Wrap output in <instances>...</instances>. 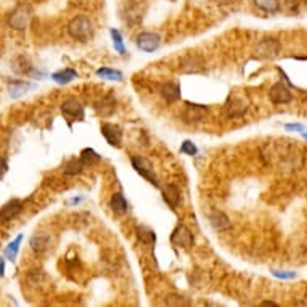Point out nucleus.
Instances as JSON below:
<instances>
[{"mask_svg": "<svg viewBox=\"0 0 307 307\" xmlns=\"http://www.w3.org/2000/svg\"><path fill=\"white\" fill-rule=\"evenodd\" d=\"M32 86H29L24 80H12L8 82V88H10V96L12 98H20L21 95H24L29 88Z\"/></svg>", "mask_w": 307, "mask_h": 307, "instance_id": "aec40b11", "label": "nucleus"}, {"mask_svg": "<svg viewBox=\"0 0 307 307\" xmlns=\"http://www.w3.org/2000/svg\"><path fill=\"white\" fill-rule=\"evenodd\" d=\"M170 243L176 246H180V248H190L193 244V234L192 230L180 224L174 228V232L170 234Z\"/></svg>", "mask_w": 307, "mask_h": 307, "instance_id": "423d86ee", "label": "nucleus"}, {"mask_svg": "<svg viewBox=\"0 0 307 307\" xmlns=\"http://www.w3.org/2000/svg\"><path fill=\"white\" fill-rule=\"evenodd\" d=\"M96 76L102 79H108V80H122V72L119 70H111V68H100L96 70Z\"/></svg>", "mask_w": 307, "mask_h": 307, "instance_id": "4be33fe9", "label": "nucleus"}, {"mask_svg": "<svg viewBox=\"0 0 307 307\" xmlns=\"http://www.w3.org/2000/svg\"><path fill=\"white\" fill-rule=\"evenodd\" d=\"M110 206H111V209H113V212H116V214H124V212H127V209H129V203H127L126 196L121 192L113 193V196H111V200H110Z\"/></svg>", "mask_w": 307, "mask_h": 307, "instance_id": "dca6fc26", "label": "nucleus"}, {"mask_svg": "<svg viewBox=\"0 0 307 307\" xmlns=\"http://www.w3.org/2000/svg\"><path fill=\"white\" fill-rule=\"evenodd\" d=\"M84 168H86V164L80 158H78V160L72 158V160H70L68 162H66L64 174L66 176H78V174H80L82 170H84Z\"/></svg>", "mask_w": 307, "mask_h": 307, "instance_id": "412c9836", "label": "nucleus"}, {"mask_svg": "<svg viewBox=\"0 0 307 307\" xmlns=\"http://www.w3.org/2000/svg\"><path fill=\"white\" fill-rule=\"evenodd\" d=\"M180 153L188 154V156H194V154L198 153V148H196V145H194L192 140H185L184 144H182V146H180Z\"/></svg>", "mask_w": 307, "mask_h": 307, "instance_id": "cd10ccee", "label": "nucleus"}, {"mask_svg": "<svg viewBox=\"0 0 307 307\" xmlns=\"http://www.w3.org/2000/svg\"><path fill=\"white\" fill-rule=\"evenodd\" d=\"M78 76L79 74L74 71V70H71V68H66V70H62V71H56V72H54L52 74V79H54L56 84H62V86H64V84H70L71 80H74V79H78Z\"/></svg>", "mask_w": 307, "mask_h": 307, "instance_id": "f3484780", "label": "nucleus"}, {"mask_svg": "<svg viewBox=\"0 0 307 307\" xmlns=\"http://www.w3.org/2000/svg\"><path fill=\"white\" fill-rule=\"evenodd\" d=\"M161 95L169 103L180 100V86L176 84V82H166V84L161 86Z\"/></svg>", "mask_w": 307, "mask_h": 307, "instance_id": "4468645a", "label": "nucleus"}, {"mask_svg": "<svg viewBox=\"0 0 307 307\" xmlns=\"http://www.w3.org/2000/svg\"><path fill=\"white\" fill-rule=\"evenodd\" d=\"M29 21H31V12L28 6H18L10 16V26L16 31H23L29 26Z\"/></svg>", "mask_w": 307, "mask_h": 307, "instance_id": "6e6552de", "label": "nucleus"}, {"mask_svg": "<svg viewBox=\"0 0 307 307\" xmlns=\"http://www.w3.org/2000/svg\"><path fill=\"white\" fill-rule=\"evenodd\" d=\"M161 46V37L156 34V32H140L137 36V47L144 52H152L158 50Z\"/></svg>", "mask_w": 307, "mask_h": 307, "instance_id": "0eeeda50", "label": "nucleus"}, {"mask_svg": "<svg viewBox=\"0 0 307 307\" xmlns=\"http://www.w3.org/2000/svg\"><path fill=\"white\" fill-rule=\"evenodd\" d=\"M162 198L170 209H177V206L180 204V190H178V186L172 184L166 185L162 188Z\"/></svg>", "mask_w": 307, "mask_h": 307, "instance_id": "f8f14e48", "label": "nucleus"}, {"mask_svg": "<svg viewBox=\"0 0 307 307\" xmlns=\"http://www.w3.org/2000/svg\"><path fill=\"white\" fill-rule=\"evenodd\" d=\"M208 114V108L203 104H196V103H188L184 111V116L188 118V121H201L204 116Z\"/></svg>", "mask_w": 307, "mask_h": 307, "instance_id": "2eb2a0df", "label": "nucleus"}, {"mask_svg": "<svg viewBox=\"0 0 307 307\" xmlns=\"http://www.w3.org/2000/svg\"><path fill=\"white\" fill-rule=\"evenodd\" d=\"M282 44L275 37H264L256 46V55L259 58H274L280 54Z\"/></svg>", "mask_w": 307, "mask_h": 307, "instance_id": "7ed1b4c3", "label": "nucleus"}, {"mask_svg": "<svg viewBox=\"0 0 307 307\" xmlns=\"http://www.w3.org/2000/svg\"><path fill=\"white\" fill-rule=\"evenodd\" d=\"M68 32L76 40H87L94 34L92 20L86 14H79V16L72 18L68 24Z\"/></svg>", "mask_w": 307, "mask_h": 307, "instance_id": "f257e3e1", "label": "nucleus"}, {"mask_svg": "<svg viewBox=\"0 0 307 307\" xmlns=\"http://www.w3.org/2000/svg\"><path fill=\"white\" fill-rule=\"evenodd\" d=\"M272 275L276 276V278H284V280H291L296 276V274L291 270H272Z\"/></svg>", "mask_w": 307, "mask_h": 307, "instance_id": "c756f323", "label": "nucleus"}, {"mask_svg": "<svg viewBox=\"0 0 307 307\" xmlns=\"http://www.w3.org/2000/svg\"><path fill=\"white\" fill-rule=\"evenodd\" d=\"M6 170H8V164H6V161L4 158H0V178L6 174Z\"/></svg>", "mask_w": 307, "mask_h": 307, "instance_id": "2f4dec72", "label": "nucleus"}, {"mask_svg": "<svg viewBox=\"0 0 307 307\" xmlns=\"http://www.w3.org/2000/svg\"><path fill=\"white\" fill-rule=\"evenodd\" d=\"M5 275V260L0 258V276Z\"/></svg>", "mask_w": 307, "mask_h": 307, "instance_id": "473e14b6", "label": "nucleus"}, {"mask_svg": "<svg viewBox=\"0 0 307 307\" xmlns=\"http://www.w3.org/2000/svg\"><path fill=\"white\" fill-rule=\"evenodd\" d=\"M50 244V236L47 235H34L31 238V242H29V246H31V250L37 254L44 252Z\"/></svg>", "mask_w": 307, "mask_h": 307, "instance_id": "a211bd4d", "label": "nucleus"}, {"mask_svg": "<svg viewBox=\"0 0 307 307\" xmlns=\"http://www.w3.org/2000/svg\"><path fill=\"white\" fill-rule=\"evenodd\" d=\"M82 201V198H71V200H68V204H79Z\"/></svg>", "mask_w": 307, "mask_h": 307, "instance_id": "72a5a7b5", "label": "nucleus"}, {"mask_svg": "<svg viewBox=\"0 0 307 307\" xmlns=\"http://www.w3.org/2000/svg\"><path fill=\"white\" fill-rule=\"evenodd\" d=\"M203 66H204V60L200 55H188L182 60L180 70L184 72H198L200 70H203Z\"/></svg>", "mask_w": 307, "mask_h": 307, "instance_id": "ddd939ff", "label": "nucleus"}, {"mask_svg": "<svg viewBox=\"0 0 307 307\" xmlns=\"http://www.w3.org/2000/svg\"><path fill=\"white\" fill-rule=\"evenodd\" d=\"M62 113L72 119H82L84 118V106L76 98H68L62 103Z\"/></svg>", "mask_w": 307, "mask_h": 307, "instance_id": "9b49d317", "label": "nucleus"}, {"mask_svg": "<svg viewBox=\"0 0 307 307\" xmlns=\"http://www.w3.org/2000/svg\"><path fill=\"white\" fill-rule=\"evenodd\" d=\"M256 4L259 8H262L264 12H268V13H274L278 10V2H276V0H256Z\"/></svg>", "mask_w": 307, "mask_h": 307, "instance_id": "bb28decb", "label": "nucleus"}, {"mask_svg": "<svg viewBox=\"0 0 307 307\" xmlns=\"http://www.w3.org/2000/svg\"><path fill=\"white\" fill-rule=\"evenodd\" d=\"M302 137H304V138L307 140V134H302Z\"/></svg>", "mask_w": 307, "mask_h": 307, "instance_id": "c9c22d12", "label": "nucleus"}, {"mask_svg": "<svg viewBox=\"0 0 307 307\" xmlns=\"http://www.w3.org/2000/svg\"><path fill=\"white\" fill-rule=\"evenodd\" d=\"M21 242H23V234L18 235L16 238L13 240L12 243H8V246H6L5 256L8 258L10 260H14V258L18 256V251H20V244H21Z\"/></svg>", "mask_w": 307, "mask_h": 307, "instance_id": "b1692460", "label": "nucleus"}, {"mask_svg": "<svg viewBox=\"0 0 307 307\" xmlns=\"http://www.w3.org/2000/svg\"><path fill=\"white\" fill-rule=\"evenodd\" d=\"M262 306H276V302H274V301H264V302H262Z\"/></svg>", "mask_w": 307, "mask_h": 307, "instance_id": "f704fd0d", "label": "nucleus"}, {"mask_svg": "<svg viewBox=\"0 0 307 307\" xmlns=\"http://www.w3.org/2000/svg\"><path fill=\"white\" fill-rule=\"evenodd\" d=\"M100 130L103 134L104 140H106L111 146H121V144H122V129L121 127L110 124V122H104V124H102Z\"/></svg>", "mask_w": 307, "mask_h": 307, "instance_id": "1a4fd4ad", "label": "nucleus"}, {"mask_svg": "<svg viewBox=\"0 0 307 307\" xmlns=\"http://www.w3.org/2000/svg\"><path fill=\"white\" fill-rule=\"evenodd\" d=\"M110 34H111V39H113L114 50L118 52V54L124 55L126 54V47H124V40H122L121 32H119L118 29H110Z\"/></svg>", "mask_w": 307, "mask_h": 307, "instance_id": "a878e982", "label": "nucleus"}, {"mask_svg": "<svg viewBox=\"0 0 307 307\" xmlns=\"http://www.w3.org/2000/svg\"><path fill=\"white\" fill-rule=\"evenodd\" d=\"M209 222H211L212 228L216 230H227L230 227V220L228 217L224 214V212H212L211 216H209Z\"/></svg>", "mask_w": 307, "mask_h": 307, "instance_id": "6ab92c4d", "label": "nucleus"}, {"mask_svg": "<svg viewBox=\"0 0 307 307\" xmlns=\"http://www.w3.org/2000/svg\"><path fill=\"white\" fill-rule=\"evenodd\" d=\"M246 110H248V100H246V96L240 95V94H232L228 96V100L226 103V116L227 118H242Z\"/></svg>", "mask_w": 307, "mask_h": 307, "instance_id": "f03ea898", "label": "nucleus"}, {"mask_svg": "<svg viewBox=\"0 0 307 307\" xmlns=\"http://www.w3.org/2000/svg\"><path fill=\"white\" fill-rule=\"evenodd\" d=\"M304 103H306V104H307V96H306V98H304Z\"/></svg>", "mask_w": 307, "mask_h": 307, "instance_id": "e433bc0d", "label": "nucleus"}, {"mask_svg": "<svg viewBox=\"0 0 307 307\" xmlns=\"http://www.w3.org/2000/svg\"><path fill=\"white\" fill-rule=\"evenodd\" d=\"M284 129L291 130V132H302L304 126L302 124H284Z\"/></svg>", "mask_w": 307, "mask_h": 307, "instance_id": "7c9ffc66", "label": "nucleus"}, {"mask_svg": "<svg viewBox=\"0 0 307 307\" xmlns=\"http://www.w3.org/2000/svg\"><path fill=\"white\" fill-rule=\"evenodd\" d=\"M21 211H23V201L21 200H10L8 203H5L2 208H0V220L4 224L13 220Z\"/></svg>", "mask_w": 307, "mask_h": 307, "instance_id": "9d476101", "label": "nucleus"}, {"mask_svg": "<svg viewBox=\"0 0 307 307\" xmlns=\"http://www.w3.org/2000/svg\"><path fill=\"white\" fill-rule=\"evenodd\" d=\"M268 98L274 104H284L293 102V94H291L290 87L284 82H276L268 90Z\"/></svg>", "mask_w": 307, "mask_h": 307, "instance_id": "39448f33", "label": "nucleus"}, {"mask_svg": "<svg viewBox=\"0 0 307 307\" xmlns=\"http://www.w3.org/2000/svg\"><path fill=\"white\" fill-rule=\"evenodd\" d=\"M137 236L140 238V242H144V243H154V242H156L154 230L148 228V227H145V226L137 227Z\"/></svg>", "mask_w": 307, "mask_h": 307, "instance_id": "393cba45", "label": "nucleus"}, {"mask_svg": "<svg viewBox=\"0 0 307 307\" xmlns=\"http://www.w3.org/2000/svg\"><path fill=\"white\" fill-rule=\"evenodd\" d=\"M166 304L168 306H190V301H185L182 296L174 294V296H168Z\"/></svg>", "mask_w": 307, "mask_h": 307, "instance_id": "c85d7f7f", "label": "nucleus"}, {"mask_svg": "<svg viewBox=\"0 0 307 307\" xmlns=\"http://www.w3.org/2000/svg\"><path fill=\"white\" fill-rule=\"evenodd\" d=\"M130 162H132V166H134V169H136L137 174H140L144 178H146V180L150 184H153L154 186H158V178H156L154 172H153L152 162L145 158H142V156H132Z\"/></svg>", "mask_w": 307, "mask_h": 307, "instance_id": "20e7f679", "label": "nucleus"}, {"mask_svg": "<svg viewBox=\"0 0 307 307\" xmlns=\"http://www.w3.org/2000/svg\"><path fill=\"white\" fill-rule=\"evenodd\" d=\"M80 160L84 161L86 166H87V164H88V166H92V164L102 161V156L98 153H95L92 148H84L80 152Z\"/></svg>", "mask_w": 307, "mask_h": 307, "instance_id": "5701e85b", "label": "nucleus"}]
</instances>
